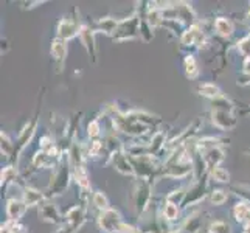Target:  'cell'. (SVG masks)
<instances>
[{
	"instance_id": "obj_17",
	"label": "cell",
	"mask_w": 250,
	"mask_h": 233,
	"mask_svg": "<svg viewBox=\"0 0 250 233\" xmlns=\"http://www.w3.org/2000/svg\"><path fill=\"white\" fill-rule=\"evenodd\" d=\"M199 92H201V95H204V97H208V98H213V100L222 97L221 90L214 84H202L199 87Z\"/></svg>"
},
{
	"instance_id": "obj_27",
	"label": "cell",
	"mask_w": 250,
	"mask_h": 233,
	"mask_svg": "<svg viewBox=\"0 0 250 233\" xmlns=\"http://www.w3.org/2000/svg\"><path fill=\"white\" fill-rule=\"evenodd\" d=\"M148 19H149V23L152 25V27H156V25H160V22L163 19V13H160L159 10H156V8H154L152 11H149Z\"/></svg>"
},
{
	"instance_id": "obj_8",
	"label": "cell",
	"mask_w": 250,
	"mask_h": 233,
	"mask_svg": "<svg viewBox=\"0 0 250 233\" xmlns=\"http://www.w3.org/2000/svg\"><path fill=\"white\" fill-rule=\"evenodd\" d=\"M202 154H204V160H205L207 165H208L210 169L214 168V167H218V163L224 160V152L218 148V146H216V148H211L208 151H205Z\"/></svg>"
},
{
	"instance_id": "obj_7",
	"label": "cell",
	"mask_w": 250,
	"mask_h": 233,
	"mask_svg": "<svg viewBox=\"0 0 250 233\" xmlns=\"http://www.w3.org/2000/svg\"><path fill=\"white\" fill-rule=\"evenodd\" d=\"M182 42L187 45H193V44H201L204 42V33L197 28V27H189L182 36Z\"/></svg>"
},
{
	"instance_id": "obj_9",
	"label": "cell",
	"mask_w": 250,
	"mask_h": 233,
	"mask_svg": "<svg viewBox=\"0 0 250 233\" xmlns=\"http://www.w3.org/2000/svg\"><path fill=\"white\" fill-rule=\"evenodd\" d=\"M149 201V185L146 182H140L139 185V190H137V209H139L140 212L146 207V204H148Z\"/></svg>"
},
{
	"instance_id": "obj_32",
	"label": "cell",
	"mask_w": 250,
	"mask_h": 233,
	"mask_svg": "<svg viewBox=\"0 0 250 233\" xmlns=\"http://www.w3.org/2000/svg\"><path fill=\"white\" fill-rule=\"evenodd\" d=\"M98 134H100V125H98V122H92L89 125V135L90 137H97Z\"/></svg>"
},
{
	"instance_id": "obj_31",
	"label": "cell",
	"mask_w": 250,
	"mask_h": 233,
	"mask_svg": "<svg viewBox=\"0 0 250 233\" xmlns=\"http://www.w3.org/2000/svg\"><path fill=\"white\" fill-rule=\"evenodd\" d=\"M2 151L5 154H10L13 151V145L10 143V140H8V137L5 134H2Z\"/></svg>"
},
{
	"instance_id": "obj_23",
	"label": "cell",
	"mask_w": 250,
	"mask_h": 233,
	"mask_svg": "<svg viewBox=\"0 0 250 233\" xmlns=\"http://www.w3.org/2000/svg\"><path fill=\"white\" fill-rule=\"evenodd\" d=\"M210 172H211V177H213L214 180H218V182H229V179H230L229 172H227L226 169L219 168V167L211 168Z\"/></svg>"
},
{
	"instance_id": "obj_19",
	"label": "cell",
	"mask_w": 250,
	"mask_h": 233,
	"mask_svg": "<svg viewBox=\"0 0 250 233\" xmlns=\"http://www.w3.org/2000/svg\"><path fill=\"white\" fill-rule=\"evenodd\" d=\"M185 73L188 78H196L197 75H199V68H197L196 59L193 56L185 58Z\"/></svg>"
},
{
	"instance_id": "obj_6",
	"label": "cell",
	"mask_w": 250,
	"mask_h": 233,
	"mask_svg": "<svg viewBox=\"0 0 250 233\" xmlns=\"http://www.w3.org/2000/svg\"><path fill=\"white\" fill-rule=\"evenodd\" d=\"M25 209H27V204L25 202L11 199L6 205V213H8V216H10L11 221H17L25 213Z\"/></svg>"
},
{
	"instance_id": "obj_21",
	"label": "cell",
	"mask_w": 250,
	"mask_h": 233,
	"mask_svg": "<svg viewBox=\"0 0 250 233\" xmlns=\"http://www.w3.org/2000/svg\"><path fill=\"white\" fill-rule=\"evenodd\" d=\"M98 28L103 30L104 33H112V31H117L118 28V22L110 19V17H107V19H103L100 23H98Z\"/></svg>"
},
{
	"instance_id": "obj_13",
	"label": "cell",
	"mask_w": 250,
	"mask_h": 233,
	"mask_svg": "<svg viewBox=\"0 0 250 233\" xmlns=\"http://www.w3.org/2000/svg\"><path fill=\"white\" fill-rule=\"evenodd\" d=\"M214 27H216V31L221 34V36H231L233 33V25L229 19H224V17H219V19L214 22Z\"/></svg>"
},
{
	"instance_id": "obj_29",
	"label": "cell",
	"mask_w": 250,
	"mask_h": 233,
	"mask_svg": "<svg viewBox=\"0 0 250 233\" xmlns=\"http://www.w3.org/2000/svg\"><path fill=\"white\" fill-rule=\"evenodd\" d=\"M226 201H227V194L224 193V191H213V194H211V202L214 205H221V204H224Z\"/></svg>"
},
{
	"instance_id": "obj_14",
	"label": "cell",
	"mask_w": 250,
	"mask_h": 233,
	"mask_svg": "<svg viewBox=\"0 0 250 233\" xmlns=\"http://www.w3.org/2000/svg\"><path fill=\"white\" fill-rule=\"evenodd\" d=\"M41 214L42 218L47 219V221H51V222H58L59 221V213H58V209L55 205L51 204H44L41 207Z\"/></svg>"
},
{
	"instance_id": "obj_26",
	"label": "cell",
	"mask_w": 250,
	"mask_h": 233,
	"mask_svg": "<svg viewBox=\"0 0 250 233\" xmlns=\"http://www.w3.org/2000/svg\"><path fill=\"white\" fill-rule=\"evenodd\" d=\"M92 30H89L87 27H84L83 31H81V36H83V42L85 45H87L89 51H92V55H93V51H95V47H93V39H92V34H90Z\"/></svg>"
},
{
	"instance_id": "obj_5",
	"label": "cell",
	"mask_w": 250,
	"mask_h": 233,
	"mask_svg": "<svg viewBox=\"0 0 250 233\" xmlns=\"http://www.w3.org/2000/svg\"><path fill=\"white\" fill-rule=\"evenodd\" d=\"M83 222H84V209H83V207L76 205V207H73V209L67 213V224L72 229L78 230Z\"/></svg>"
},
{
	"instance_id": "obj_11",
	"label": "cell",
	"mask_w": 250,
	"mask_h": 233,
	"mask_svg": "<svg viewBox=\"0 0 250 233\" xmlns=\"http://www.w3.org/2000/svg\"><path fill=\"white\" fill-rule=\"evenodd\" d=\"M65 53H67V47H65V42L62 39H56L53 41L51 44V55L56 59L58 63H62L65 59Z\"/></svg>"
},
{
	"instance_id": "obj_10",
	"label": "cell",
	"mask_w": 250,
	"mask_h": 233,
	"mask_svg": "<svg viewBox=\"0 0 250 233\" xmlns=\"http://www.w3.org/2000/svg\"><path fill=\"white\" fill-rule=\"evenodd\" d=\"M114 163H115V168L123 172V174H134V167L129 163L127 157H125L123 154H115L114 155Z\"/></svg>"
},
{
	"instance_id": "obj_25",
	"label": "cell",
	"mask_w": 250,
	"mask_h": 233,
	"mask_svg": "<svg viewBox=\"0 0 250 233\" xmlns=\"http://www.w3.org/2000/svg\"><path fill=\"white\" fill-rule=\"evenodd\" d=\"M210 233H231V229L229 224L216 221L210 226Z\"/></svg>"
},
{
	"instance_id": "obj_18",
	"label": "cell",
	"mask_w": 250,
	"mask_h": 233,
	"mask_svg": "<svg viewBox=\"0 0 250 233\" xmlns=\"http://www.w3.org/2000/svg\"><path fill=\"white\" fill-rule=\"evenodd\" d=\"M249 212H250L249 202H238L235 205V218H236V221L238 222H246Z\"/></svg>"
},
{
	"instance_id": "obj_28",
	"label": "cell",
	"mask_w": 250,
	"mask_h": 233,
	"mask_svg": "<svg viewBox=\"0 0 250 233\" xmlns=\"http://www.w3.org/2000/svg\"><path fill=\"white\" fill-rule=\"evenodd\" d=\"M238 48H239L241 53H243L249 59L250 58V36H247V38H244L243 41H241L238 44Z\"/></svg>"
},
{
	"instance_id": "obj_20",
	"label": "cell",
	"mask_w": 250,
	"mask_h": 233,
	"mask_svg": "<svg viewBox=\"0 0 250 233\" xmlns=\"http://www.w3.org/2000/svg\"><path fill=\"white\" fill-rule=\"evenodd\" d=\"M75 169V179L76 182H78L83 188H87L89 187V180H87V172H85L84 167L80 165V167H73Z\"/></svg>"
},
{
	"instance_id": "obj_30",
	"label": "cell",
	"mask_w": 250,
	"mask_h": 233,
	"mask_svg": "<svg viewBox=\"0 0 250 233\" xmlns=\"http://www.w3.org/2000/svg\"><path fill=\"white\" fill-rule=\"evenodd\" d=\"M16 176V171H14V168H5L3 171H2V184H6V182H10V180L13 179Z\"/></svg>"
},
{
	"instance_id": "obj_15",
	"label": "cell",
	"mask_w": 250,
	"mask_h": 233,
	"mask_svg": "<svg viewBox=\"0 0 250 233\" xmlns=\"http://www.w3.org/2000/svg\"><path fill=\"white\" fill-rule=\"evenodd\" d=\"M34 129H36V122L28 123L27 126L23 127V131L19 135V140H17V143H19V149H22L23 146L30 142V139H31L33 134H34Z\"/></svg>"
},
{
	"instance_id": "obj_3",
	"label": "cell",
	"mask_w": 250,
	"mask_h": 233,
	"mask_svg": "<svg viewBox=\"0 0 250 233\" xmlns=\"http://www.w3.org/2000/svg\"><path fill=\"white\" fill-rule=\"evenodd\" d=\"M213 123L222 127V129H230L236 125V120L230 115V112L224 110H214L213 112Z\"/></svg>"
},
{
	"instance_id": "obj_4",
	"label": "cell",
	"mask_w": 250,
	"mask_h": 233,
	"mask_svg": "<svg viewBox=\"0 0 250 233\" xmlns=\"http://www.w3.org/2000/svg\"><path fill=\"white\" fill-rule=\"evenodd\" d=\"M78 33H81V31H80V27H78V23H76V22L62 21L61 23H59L58 34H59V38H61V39H72Z\"/></svg>"
},
{
	"instance_id": "obj_1",
	"label": "cell",
	"mask_w": 250,
	"mask_h": 233,
	"mask_svg": "<svg viewBox=\"0 0 250 233\" xmlns=\"http://www.w3.org/2000/svg\"><path fill=\"white\" fill-rule=\"evenodd\" d=\"M100 227L104 232H122V233H139L131 226H126L120 214L114 210H106L100 216Z\"/></svg>"
},
{
	"instance_id": "obj_22",
	"label": "cell",
	"mask_w": 250,
	"mask_h": 233,
	"mask_svg": "<svg viewBox=\"0 0 250 233\" xmlns=\"http://www.w3.org/2000/svg\"><path fill=\"white\" fill-rule=\"evenodd\" d=\"M93 205L95 207H98L100 210H103V212H106V210H109V202H107V197L103 194L101 191H98V193H95V196H93Z\"/></svg>"
},
{
	"instance_id": "obj_12",
	"label": "cell",
	"mask_w": 250,
	"mask_h": 233,
	"mask_svg": "<svg viewBox=\"0 0 250 233\" xmlns=\"http://www.w3.org/2000/svg\"><path fill=\"white\" fill-rule=\"evenodd\" d=\"M67 179H68V171L67 167H62V169L58 172V176L55 179V182H51L50 190H55V191H62L67 187Z\"/></svg>"
},
{
	"instance_id": "obj_2",
	"label": "cell",
	"mask_w": 250,
	"mask_h": 233,
	"mask_svg": "<svg viewBox=\"0 0 250 233\" xmlns=\"http://www.w3.org/2000/svg\"><path fill=\"white\" fill-rule=\"evenodd\" d=\"M137 30H139V19H137V17H131L129 21L118 23V28L114 34V39H117V41L131 39L137 34Z\"/></svg>"
},
{
	"instance_id": "obj_24",
	"label": "cell",
	"mask_w": 250,
	"mask_h": 233,
	"mask_svg": "<svg viewBox=\"0 0 250 233\" xmlns=\"http://www.w3.org/2000/svg\"><path fill=\"white\" fill-rule=\"evenodd\" d=\"M177 204H172V202H167L165 204V209H163V214H165V218L172 221V219H176L177 218Z\"/></svg>"
},
{
	"instance_id": "obj_33",
	"label": "cell",
	"mask_w": 250,
	"mask_h": 233,
	"mask_svg": "<svg viewBox=\"0 0 250 233\" xmlns=\"http://www.w3.org/2000/svg\"><path fill=\"white\" fill-rule=\"evenodd\" d=\"M243 233H250V224H247L246 226V229H244V232Z\"/></svg>"
},
{
	"instance_id": "obj_16",
	"label": "cell",
	"mask_w": 250,
	"mask_h": 233,
	"mask_svg": "<svg viewBox=\"0 0 250 233\" xmlns=\"http://www.w3.org/2000/svg\"><path fill=\"white\" fill-rule=\"evenodd\" d=\"M42 201V193L38 191V190H33V188H27L23 193V202L27 204V207H33Z\"/></svg>"
}]
</instances>
